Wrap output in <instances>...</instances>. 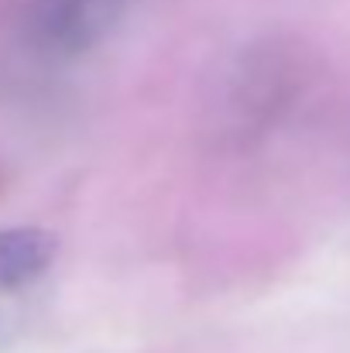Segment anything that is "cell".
Masks as SVG:
<instances>
[{
  "instance_id": "cell-1",
  "label": "cell",
  "mask_w": 350,
  "mask_h": 353,
  "mask_svg": "<svg viewBox=\"0 0 350 353\" xmlns=\"http://www.w3.org/2000/svg\"><path fill=\"white\" fill-rule=\"evenodd\" d=\"M124 7L127 0H31L24 34L35 52L48 59H72L114 28Z\"/></svg>"
},
{
  "instance_id": "cell-2",
  "label": "cell",
  "mask_w": 350,
  "mask_h": 353,
  "mask_svg": "<svg viewBox=\"0 0 350 353\" xmlns=\"http://www.w3.org/2000/svg\"><path fill=\"white\" fill-rule=\"evenodd\" d=\"M59 254V236L45 227H3L0 230V288L14 292L41 278Z\"/></svg>"
}]
</instances>
